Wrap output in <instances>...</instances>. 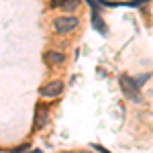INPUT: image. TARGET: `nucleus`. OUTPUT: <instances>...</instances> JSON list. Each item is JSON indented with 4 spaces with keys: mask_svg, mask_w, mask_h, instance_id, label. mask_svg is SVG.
<instances>
[{
    "mask_svg": "<svg viewBox=\"0 0 153 153\" xmlns=\"http://www.w3.org/2000/svg\"><path fill=\"white\" fill-rule=\"evenodd\" d=\"M78 25H80V21H78L76 16H71V14H63V16H57V19L53 21V29L57 31L59 35H65V33H71Z\"/></svg>",
    "mask_w": 153,
    "mask_h": 153,
    "instance_id": "f03ea898",
    "label": "nucleus"
},
{
    "mask_svg": "<svg viewBox=\"0 0 153 153\" xmlns=\"http://www.w3.org/2000/svg\"><path fill=\"white\" fill-rule=\"evenodd\" d=\"M120 90H123V94L127 96L129 100H135V102H139V100H141L139 82H137L135 78L127 76V74H123V76H120Z\"/></svg>",
    "mask_w": 153,
    "mask_h": 153,
    "instance_id": "f257e3e1",
    "label": "nucleus"
},
{
    "mask_svg": "<svg viewBox=\"0 0 153 153\" xmlns=\"http://www.w3.org/2000/svg\"><path fill=\"white\" fill-rule=\"evenodd\" d=\"M63 92V82L61 80H53V82H47L43 88H41V94L45 98H55Z\"/></svg>",
    "mask_w": 153,
    "mask_h": 153,
    "instance_id": "7ed1b4c3",
    "label": "nucleus"
},
{
    "mask_svg": "<svg viewBox=\"0 0 153 153\" xmlns=\"http://www.w3.org/2000/svg\"><path fill=\"white\" fill-rule=\"evenodd\" d=\"M45 125H47V108L43 106L41 112H39V117H37V127H45Z\"/></svg>",
    "mask_w": 153,
    "mask_h": 153,
    "instance_id": "423d86ee",
    "label": "nucleus"
},
{
    "mask_svg": "<svg viewBox=\"0 0 153 153\" xmlns=\"http://www.w3.org/2000/svg\"><path fill=\"white\" fill-rule=\"evenodd\" d=\"M53 8H63V10H76L80 6V0H51Z\"/></svg>",
    "mask_w": 153,
    "mask_h": 153,
    "instance_id": "20e7f679",
    "label": "nucleus"
},
{
    "mask_svg": "<svg viewBox=\"0 0 153 153\" xmlns=\"http://www.w3.org/2000/svg\"><path fill=\"white\" fill-rule=\"evenodd\" d=\"M45 61H47L49 65H61L65 61V55L59 53V51H47L45 53Z\"/></svg>",
    "mask_w": 153,
    "mask_h": 153,
    "instance_id": "39448f33",
    "label": "nucleus"
},
{
    "mask_svg": "<svg viewBox=\"0 0 153 153\" xmlns=\"http://www.w3.org/2000/svg\"><path fill=\"white\" fill-rule=\"evenodd\" d=\"M78 153H90V151H78Z\"/></svg>",
    "mask_w": 153,
    "mask_h": 153,
    "instance_id": "0eeeda50",
    "label": "nucleus"
},
{
    "mask_svg": "<svg viewBox=\"0 0 153 153\" xmlns=\"http://www.w3.org/2000/svg\"><path fill=\"white\" fill-rule=\"evenodd\" d=\"M61 153H65V151H61Z\"/></svg>",
    "mask_w": 153,
    "mask_h": 153,
    "instance_id": "6e6552de",
    "label": "nucleus"
}]
</instances>
